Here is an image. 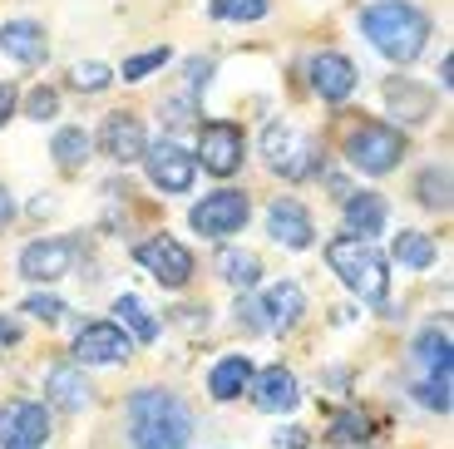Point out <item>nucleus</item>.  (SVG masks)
Wrapping results in <instances>:
<instances>
[{"label":"nucleus","instance_id":"obj_1","mask_svg":"<svg viewBox=\"0 0 454 449\" xmlns=\"http://www.w3.org/2000/svg\"><path fill=\"white\" fill-rule=\"evenodd\" d=\"M129 449H188L193 445V410L173 390H138L124 405Z\"/></svg>","mask_w":454,"mask_h":449},{"label":"nucleus","instance_id":"obj_2","mask_svg":"<svg viewBox=\"0 0 454 449\" xmlns=\"http://www.w3.org/2000/svg\"><path fill=\"white\" fill-rule=\"evenodd\" d=\"M361 30L371 35V45L386 59L410 65L425 50V40H430V15L420 5H410V0H380V5H371L361 15Z\"/></svg>","mask_w":454,"mask_h":449},{"label":"nucleus","instance_id":"obj_3","mask_svg":"<svg viewBox=\"0 0 454 449\" xmlns=\"http://www.w3.org/2000/svg\"><path fill=\"white\" fill-rule=\"evenodd\" d=\"M326 262H331V272H336V277L361 296V302H386V292H390L386 257H380L365 237H351V232L331 237V242H326Z\"/></svg>","mask_w":454,"mask_h":449},{"label":"nucleus","instance_id":"obj_4","mask_svg":"<svg viewBox=\"0 0 454 449\" xmlns=\"http://www.w3.org/2000/svg\"><path fill=\"white\" fill-rule=\"evenodd\" d=\"M400 154H405V134L390 129V124H361L346 138V158H351L361 173H375V178L395 169Z\"/></svg>","mask_w":454,"mask_h":449},{"label":"nucleus","instance_id":"obj_5","mask_svg":"<svg viewBox=\"0 0 454 449\" xmlns=\"http://www.w3.org/2000/svg\"><path fill=\"white\" fill-rule=\"evenodd\" d=\"M262 154H267V163H272L282 178H307L311 169H317V138L301 134V129L292 124H267V134H262Z\"/></svg>","mask_w":454,"mask_h":449},{"label":"nucleus","instance_id":"obj_6","mask_svg":"<svg viewBox=\"0 0 454 449\" xmlns=\"http://www.w3.org/2000/svg\"><path fill=\"white\" fill-rule=\"evenodd\" d=\"M138 262H144L148 272H153V281L159 287H168V292H178V287H188V277H193V252L183 248V242H173V237H148V242H138L134 252Z\"/></svg>","mask_w":454,"mask_h":449},{"label":"nucleus","instance_id":"obj_7","mask_svg":"<svg viewBox=\"0 0 454 449\" xmlns=\"http://www.w3.org/2000/svg\"><path fill=\"white\" fill-rule=\"evenodd\" d=\"M242 154H247V138H242L238 124H203L193 163H203L207 173L227 178V173H238V169H242Z\"/></svg>","mask_w":454,"mask_h":449},{"label":"nucleus","instance_id":"obj_8","mask_svg":"<svg viewBox=\"0 0 454 449\" xmlns=\"http://www.w3.org/2000/svg\"><path fill=\"white\" fill-rule=\"evenodd\" d=\"M242 223H247V193L238 188H217L193 208V227L203 237H232L242 232Z\"/></svg>","mask_w":454,"mask_h":449},{"label":"nucleus","instance_id":"obj_9","mask_svg":"<svg viewBox=\"0 0 454 449\" xmlns=\"http://www.w3.org/2000/svg\"><path fill=\"white\" fill-rule=\"evenodd\" d=\"M144 163H148V178L159 183L163 193H188V188H193L198 163H193V154H188L183 144H173V138L148 144L144 148Z\"/></svg>","mask_w":454,"mask_h":449},{"label":"nucleus","instance_id":"obj_10","mask_svg":"<svg viewBox=\"0 0 454 449\" xmlns=\"http://www.w3.org/2000/svg\"><path fill=\"white\" fill-rule=\"evenodd\" d=\"M129 351H134V341H129V331L119 321H90L74 336V360L80 366H114V360H124Z\"/></svg>","mask_w":454,"mask_h":449},{"label":"nucleus","instance_id":"obj_11","mask_svg":"<svg viewBox=\"0 0 454 449\" xmlns=\"http://www.w3.org/2000/svg\"><path fill=\"white\" fill-rule=\"evenodd\" d=\"M74 257H80V248L69 242V237H45V242H30V248L20 252V277L30 281H59L74 272Z\"/></svg>","mask_w":454,"mask_h":449},{"label":"nucleus","instance_id":"obj_12","mask_svg":"<svg viewBox=\"0 0 454 449\" xmlns=\"http://www.w3.org/2000/svg\"><path fill=\"white\" fill-rule=\"evenodd\" d=\"M247 326H257V331H286V326L301 321V311H307V296H301V287L296 281H277V287H267V296H262L257 306H247Z\"/></svg>","mask_w":454,"mask_h":449},{"label":"nucleus","instance_id":"obj_13","mask_svg":"<svg viewBox=\"0 0 454 449\" xmlns=\"http://www.w3.org/2000/svg\"><path fill=\"white\" fill-rule=\"evenodd\" d=\"M45 435H50L45 405L20 400V405H11V410L0 415V449H40Z\"/></svg>","mask_w":454,"mask_h":449},{"label":"nucleus","instance_id":"obj_14","mask_svg":"<svg viewBox=\"0 0 454 449\" xmlns=\"http://www.w3.org/2000/svg\"><path fill=\"white\" fill-rule=\"evenodd\" d=\"M267 232H272L282 248L301 252V248H311V232H317V227H311V213L296 198H277L272 213H267Z\"/></svg>","mask_w":454,"mask_h":449},{"label":"nucleus","instance_id":"obj_15","mask_svg":"<svg viewBox=\"0 0 454 449\" xmlns=\"http://www.w3.org/2000/svg\"><path fill=\"white\" fill-rule=\"evenodd\" d=\"M99 148L114 158V163H134V158H144V124H138L134 114H109L99 129Z\"/></svg>","mask_w":454,"mask_h":449},{"label":"nucleus","instance_id":"obj_16","mask_svg":"<svg viewBox=\"0 0 454 449\" xmlns=\"http://www.w3.org/2000/svg\"><path fill=\"white\" fill-rule=\"evenodd\" d=\"M307 75H311V90H317L326 104H340L356 90V65L346 55H317L307 65Z\"/></svg>","mask_w":454,"mask_h":449},{"label":"nucleus","instance_id":"obj_17","mask_svg":"<svg viewBox=\"0 0 454 449\" xmlns=\"http://www.w3.org/2000/svg\"><path fill=\"white\" fill-rule=\"evenodd\" d=\"M247 390H252V400H257V410H267V415H282V410H292V405L301 400V390H296V375L282 371V366L252 375Z\"/></svg>","mask_w":454,"mask_h":449},{"label":"nucleus","instance_id":"obj_18","mask_svg":"<svg viewBox=\"0 0 454 449\" xmlns=\"http://www.w3.org/2000/svg\"><path fill=\"white\" fill-rule=\"evenodd\" d=\"M0 50H5L15 65H40V59L50 55L45 30H40L35 20H5L0 25Z\"/></svg>","mask_w":454,"mask_h":449},{"label":"nucleus","instance_id":"obj_19","mask_svg":"<svg viewBox=\"0 0 454 449\" xmlns=\"http://www.w3.org/2000/svg\"><path fill=\"white\" fill-rule=\"evenodd\" d=\"M415 366H420V381L430 385H450V336L444 331H425L420 341H415Z\"/></svg>","mask_w":454,"mask_h":449},{"label":"nucleus","instance_id":"obj_20","mask_svg":"<svg viewBox=\"0 0 454 449\" xmlns=\"http://www.w3.org/2000/svg\"><path fill=\"white\" fill-rule=\"evenodd\" d=\"M346 227H351V237L371 242V232L386 227V198L380 193H351L346 198Z\"/></svg>","mask_w":454,"mask_h":449},{"label":"nucleus","instance_id":"obj_21","mask_svg":"<svg viewBox=\"0 0 454 449\" xmlns=\"http://www.w3.org/2000/svg\"><path fill=\"white\" fill-rule=\"evenodd\" d=\"M247 385H252V360H247V356H223V360L213 366V375H207V390H213V400H238Z\"/></svg>","mask_w":454,"mask_h":449},{"label":"nucleus","instance_id":"obj_22","mask_svg":"<svg viewBox=\"0 0 454 449\" xmlns=\"http://www.w3.org/2000/svg\"><path fill=\"white\" fill-rule=\"evenodd\" d=\"M45 390L59 410H84V400H90V385H84L80 366H55V371L45 375Z\"/></svg>","mask_w":454,"mask_h":449},{"label":"nucleus","instance_id":"obj_23","mask_svg":"<svg viewBox=\"0 0 454 449\" xmlns=\"http://www.w3.org/2000/svg\"><path fill=\"white\" fill-rule=\"evenodd\" d=\"M390 257L400 262V267H415L425 272L434 262V242L425 232H395V248H390Z\"/></svg>","mask_w":454,"mask_h":449},{"label":"nucleus","instance_id":"obj_24","mask_svg":"<svg viewBox=\"0 0 454 449\" xmlns=\"http://www.w3.org/2000/svg\"><path fill=\"white\" fill-rule=\"evenodd\" d=\"M217 272H223V277L232 281V287H242V292H247V287H257L262 262L252 257V252H232V248H227L223 257H217Z\"/></svg>","mask_w":454,"mask_h":449},{"label":"nucleus","instance_id":"obj_25","mask_svg":"<svg viewBox=\"0 0 454 449\" xmlns=\"http://www.w3.org/2000/svg\"><path fill=\"white\" fill-rule=\"evenodd\" d=\"M50 154H55L59 169H80L84 158H90V134H84V129H59Z\"/></svg>","mask_w":454,"mask_h":449},{"label":"nucleus","instance_id":"obj_26","mask_svg":"<svg viewBox=\"0 0 454 449\" xmlns=\"http://www.w3.org/2000/svg\"><path fill=\"white\" fill-rule=\"evenodd\" d=\"M114 311H119V321L134 331V341H153V336H159V321L148 316V306L138 302V296H119V302H114Z\"/></svg>","mask_w":454,"mask_h":449},{"label":"nucleus","instance_id":"obj_27","mask_svg":"<svg viewBox=\"0 0 454 449\" xmlns=\"http://www.w3.org/2000/svg\"><path fill=\"white\" fill-rule=\"evenodd\" d=\"M420 202H425V208H450V173H444V169H425L420 173Z\"/></svg>","mask_w":454,"mask_h":449},{"label":"nucleus","instance_id":"obj_28","mask_svg":"<svg viewBox=\"0 0 454 449\" xmlns=\"http://www.w3.org/2000/svg\"><path fill=\"white\" fill-rule=\"evenodd\" d=\"M217 20H262L267 15V0H213Z\"/></svg>","mask_w":454,"mask_h":449},{"label":"nucleus","instance_id":"obj_29","mask_svg":"<svg viewBox=\"0 0 454 449\" xmlns=\"http://www.w3.org/2000/svg\"><path fill=\"white\" fill-rule=\"evenodd\" d=\"M109 69H104V65H94V59H90V65H74V75H69V84H74V90H84V94H99V90H109Z\"/></svg>","mask_w":454,"mask_h":449},{"label":"nucleus","instance_id":"obj_30","mask_svg":"<svg viewBox=\"0 0 454 449\" xmlns=\"http://www.w3.org/2000/svg\"><path fill=\"white\" fill-rule=\"evenodd\" d=\"M163 65H168V50H148V55L124 59V79H144V75H153V69H163Z\"/></svg>","mask_w":454,"mask_h":449},{"label":"nucleus","instance_id":"obj_31","mask_svg":"<svg viewBox=\"0 0 454 449\" xmlns=\"http://www.w3.org/2000/svg\"><path fill=\"white\" fill-rule=\"evenodd\" d=\"M25 114H30V119H40V124H45V119H55V114H59V94L55 90H35L30 99H25Z\"/></svg>","mask_w":454,"mask_h":449},{"label":"nucleus","instance_id":"obj_32","mask_svg":"<svg viewBox=\"0 0 454 449\" xmlns=\"http://www.w3.org/2000/svg\"><path fill=\"white\" fill-rule=\"evenodd\" d=\"M336 439H340V445L371 439V425H365V415H336Z\"/></svg>","mask_w":454,"mask_h":449},{"label":"nucleus","instance_id":"obj_33","mask_svg":"<svg viewBox=\"0 0 454 449\" xmlns=\"http://www.w3.org/2000/svg\"><path fill=\"white\" fill-rule=\"evenodd\" d=\"M25 311L40 316V321H59V316H65V302H59V296H30Z\"/></svg>","mask_w":454,"mask_h":449},{"label":"nucleus","instance_id":"obj_34","mask_svg":"<svg viewBox=\"0 0 454 449\" xmlns=\"http://www.w3.org/2000/svg\"><path fill=\"white\" fill-rule=\"evenodd\" d=\"M272 445L277 449H307V435H301V429H277Z\"/></svg>","mask_w":454,"mask_h":449},{"label":"nucleus","instance_id":"obj_35","mask_svg":"<svg viewBox=\"0 0 454 449\" xmlns=\"http://www.w3.org/2000/svg\"><path fill=\"white\" fill-rule=\"evenodd\" d=\"M11 114H15V90L11 84H0V124H5Z\"/></svg>","mask_w":454,"mask_h":449},{"label":"nucleus","instance_id":"obj_36","mask_svg":"<svg viewBox=\"0 0 454 449\" xmlns=\"http://www.w3.org/2000/svg\"><path fill=\"white\" fill-rule=\"evenodd\" d=\"M11 213H15V202H11V193L0 188V232H5V223H11Z\"/></svg>","mask_w":454,"mask_h":449},{"label":"nucleus","instance_id":"obj_37","mask_svg":"<svg viewBox=\"0 0 454 449\" xmlns=\"http://www.w3.org/2000/svg\"><path fill=\"white\" fill-rule=\"evenodd\" d=\"M15 336H20V326H15V321H0V346H11Z\"/></svg>","mask_w":454,"mask_h":449}]
</instances>
